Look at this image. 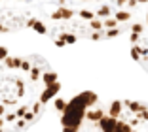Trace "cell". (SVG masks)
Instances as JSON below:
<instances>
[{"instance_id":"6da1fadb","label":"cell","mask_w":148,"mask_h":132,"mask_svg":"<svg viewBox=\"0 0 148 132\" xmlns=\"http://www.w3.org/2000/svg\"><path fill=\"white\" fill-rule=\"evenodd\" d=\"M59 74L40 55H13L0 45V132L32 127L59 93Z\"/></svg>"},{"instance_id":"7a4b0ae2","label":"cell","mask_w":148,"mask_h":132,"mask_svg":"<svg viewBox=\"0 0 148 132\" xmlns=\"http://www.w3.org/2000/svg\"><path fill=\"white\" fill-rule=\"evenodd\" d=\"M65 132H148V104L112 100L103 104L93 93H84L65 104Z\"/></svg>"},{"instance_id":"3957f363","label":"cell","mask_w":148,"mask_h":132,"mask_svg":"<svg viewBox=\"0 0 148 132\" xmlns=\"http://www.w3.org/2000/svg\"><path fill=\"white\" fill-rule=\"evenodd\" d=\"M131 57L139 66L148 72V25L146 23H133L129 30Z\"/></svg>"}]
</instances>
